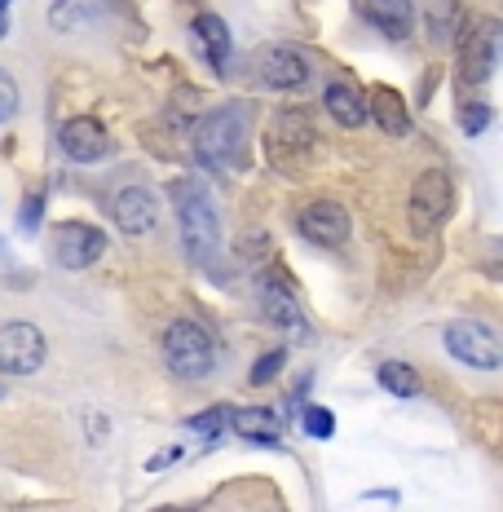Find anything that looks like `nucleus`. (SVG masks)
I'll return each instance as SVG.
<instances>
[{
    "label": "nucleus",
    "instance_id": "obj_1",
    "mask_svg": "<svg viewBox=\"0 0 503 512\" xmlns=\"http://www.w3.org/2000/svg\"><path fill=\"white\" fill-rule=\"evenodd\" d=\"M168 195H173L181 243H186L190 261L208 265L212 256L221 252V212H217V199H212V190L203 186L199 177H181V181L168 186Z\"/></svg>",
    "mask_w": 503,
    "mask_h": 512
},
{
    "label": "nucleus",
    "instance_id": "obj_2",
    "mask_svg": "<svg viewBox=\"0 0 503 512\" xmlns=\"http://www.w3.org/2000/svg\"><path fill=\"white\" fill-rule=\"evenodd\" d=\"M243 142H248V115L243 106H217L195 124V137H190V151H195V164L208 168V173H221L239 159Z\"/></svg>",
    "mask_w": 503,
    "mask_h": 512
},
{
    "label": "nucleus",
    "instance_id": "obj_3",
    "mask_svg": "<svg viewBox=\"0 0 503 512\" xmlns=\"http://www.w3.org/2000/svg\"><path fill=\"white\" fill-rule=\"evenodd\" d=\"M164 362L168 371L181 380H203L212 367H217V345H212L208 327L195 323V318H177L164 332Z\"/></svg>",
    "mask_w": 503,
    "mask_h": 512
},
{
    "label": "nucleus",
    "instance_id": "obj_4",
    "mask_svg": "<svg viewBox=\"0 0 503 512\" xmlns=\"http://www.w3.org/2000/svg\"><path fill=\"white\" fill-rule=\"evenodd\" d=\"M314 151V124H309V111H274L270 128H265V155L278 173H292L301 168V159Z\"/></svg>",
    "mask_w": 503,
    "mask_h": 512
},
{
    "label": "nucleus",
    "instance_id": "obj_5",
    "mask_svg": "<svg viewBox=\"0 0 503 512\" xmlns=\"http://www.w3.org/2000/svg\"><path fill=\"white\" fill-rule=\"evenodd\" d=\"M451 199H455V186H451V173L446 168H424L420 181L411 186V204H406V221H411V234H433L451 217Z\"/></svg>",
    "mask_w": 503,
    "mask_h": 512
},
{
    "label": "nucleus",
    "instance_id": "obj_6",
    "mask_svg": "<svg viewBox=\"0 0 503 512\" xmlns=\"http://www.w3.org/2000/svg\"><path fill=\"white\" fill-rule=\"evenodd\" d=\"M49 358V345H45V332L27 318H9L0 323V371L5 376H36Z\"/></svg>",
    "mask_w": 503,
    "mask_h": 512
},
{
    "label": "nucleus",
    "instance_id": "obj_7",
    "mask_svg": "<svg viewBox=\"0 0 503 512\" xmlns=\"http://www.w3.org/2000/svg\"><path fill=\"white\" fill-rule=\"evenodd\" d=\"M446 349H451L455 362H464V367H473V371H499L503 367L499 332L490 323H477V318L446 327Z\"/></svg>",
    "mask_w": 503,
    "mask_h": 512
},
{
    "label": "nucleus",
    "instance_id": "obj_8",
    "mask_svg": "<svg viewBox=\"0 0 503 512\" xmlns=\"http://www.w3.org/2000/svg\"><path fill=\"white\" fill-rule=\"evenodd\" d=\"M495 58H499V23L495 18H473L464 27L459 40V71L468 84H486L495 76Z\"/></svg>",
    "mask_w": 503,
    "mask_h": 512
},
{
    "label": "nucleus",
    "instance_id": "obj_9",
    "mask_svg": "<svg viewBox=\"0 0 503 512\" xmlns=\"http://www.w3.org/2000/svg\"><path fill=\"white\" fill-rule=\"evenodd\" d=\"M53 256L62 270H89L106 256V234L89 221H62L53 230Z\"/></svg>",
    "mask_w": 503,
    "mask_h": 512
},
{
    "label": "nucleus",
    "instance_id": "obj_10",
    "mask_svg": "<svg viewBox=\"0 0 503 512\" xmlns=\"http://www.w3.org/2000/svg\"><path fill=\"white\" fill-rule=\"evenodd\" d=\"M296 230H301V239H309L314 248H345L353 234V221H349L345 204H336V199H314V204L296 217Z\"/></svg>",
    "mask_w": 503,
    "mask_h": 512
},
{
    "label": "nucleus",
    "instance_id": "obj_11",
    "mask_svg": "<svg viewBox=\"0 0 503 512\" xmlns=\"http://www.w3.org/2000/svg\"><path fill=\"white\" fill-rule=\"evenodd\" d=\"M256 309H261V318L270 327H278V332H301L305 327L292 283H287L278 270H265L261 279H256Z\"/></svg>",
    "mask_w": 503,
    "mask_h": 512
},
{
    "label": "nucleus",
    "instance_id": "obj_12",
    "mask_svg": "<svg viewBox=\"0 0 503 512\" xmlns=\"http://www.w3.org/2000/svg\"><path fill=\"white\" fill-rule=\"evenodd\" d=\"M58 146L67 151V159H76V164H102V159L111 155V133H106V124L93 120V115H76V120H67L58 128Z\"/></svg>",
    "mask_w": 503,
    "mask_h": 512
},
{
    "label": "nucleus",
    "instance_id": "obj_13",
    "mask_svg": "<svg viewBox=\"0 0 503 512\" xmlns=\"http://www.w3.org/2000/svg\"><path fill=\"white\" fill-rule=\"evenodd\" d=\"M111 212H115V226L124 234H151L159 226V199H155V190H146V186L120 190Z\"/></svg>",
    "mask_w": 503,
    "mask_h": 512
},
{
    "label": "nucleus",
    "instance_id": "obj_14",
    "mask_svg": "<svg viewBox=\"0 0 503 512\" xmlns=\"http://www.w3.org/2000/svg\"><path fill=\"white\" fill-rule=\"evenodd\" d=\"M261 80L270 84V89H305L309 84V62H305V53L301 49H292V45H274V49H265V58H261Z\"/></svg>",
    "mask_w": 503,
    "mask_h": 512
},
{
    "label": "nucleus",
    "instance_id": "obj_15",
    "mask_svg": "<svg viewBox=\"0 0 503 512\" xmlns=\"http://www.w3.org/2000/svg\"><path fill=\"white\" fill-rule=\"evenodd\" d=\"M362 18H367L384 40H406L415 27V5L411 0H367V5H362Z\"/></svg>",
    "mask_w": 503,
    "mask_h": 512
},
{
    "label": "nucleus",
    "instance_id": "obj_16",
    "mask_svg": "<svg viewBox=\"0 0 503 512\" xmlns=\"http://www.w3.org/2000/svg\"><path fill=\"white\" fill-rule=\"evenodd\" d=\"M195 40L212 71L230 67V27L221 23V14H195Z\"/></svg>",
    "mask_w": 503,
    "mask_h": 512
},
{
    "label": "nucleus",
    "instance_id": "obj_17",
    "mask_svg": "<svg viewBox=\"0 0 503 512\" xmlns=\"http://www.w3.org/2000/svg\"><path fill=\"white\" fill-rule=\"evenodd\" d=\"M323 106H327V115L336 120L340 128H362L367 124V102L358 98V93L349 89V84H327V93H323Z\"/></svg>",
    "mask_w": 503,
    "mask_h": 512
},
{
    "label": "nucleus",
    "instance_id": "obj_18",
    "mask_svg": "<svg viewBox=\"0 0 503 512\" xmlns=\"http://www.w3.org/2000/svg\"><path fill=\"white\" fill-rule=\"evenodd\" d=\"M230 424H234V433H239L243 442H278V433H283V424H278V415L270 407L230 411Z\"/></svg>",
    "mask_w": 503,
    "mask_h": 512
},
{
    "label": "nucleus",
    "instance_id": "obj_19",
    "mask_svg": "<svg viewBox=\"0 0 503 512\" xmlns=\"http://www.w3.org/2000/svg\"><path fill=\"white\" fill-rule=\"evenodd\" d=\"M367 120H376V124L384 128V133H393V137H402L406 128H411V115H406V102H402L393 89H376V93H371Z\"/></svg>",
    "mask_w": 503,
    "mask_h": 512
},
{
    "label": "nucleus",
    "instance_id": "obj_20",
    "mask_svg": "<svg viewBox=\"0 0 503 512\" xmlns=\"http://www.w3.org/2000/svg\"><path fill=\"white\" fill-rule=\"evenodd\" d=\"M376 380H380L384 393H393V398H420V389H424L411 362H380Z\"/></svg>",
    "mask_w": 503,
    "mask_h": 512
},
{
    "label": "nucleus",
    "instance_id": "obj_21",
    "mask_svg": "<svg viewBox=\"0 0 503 512\" xmlns=\"http://www.w3.org/2000/svg\"><path fill=\"white\" fill-rule=\"evenodd\" d=\"M230 424V407H208V411H199V415H190L186 420V433H199V437H212V433H221Z\"/></svg>",
    "mask_w": 503,
    "mask_h": 512
},
{
    "label": "nucleus",
    "instance_id": "obj_22",
    "mask_svg": "<svg viewBox=\"0 0 503 512\" xmlns=\"http://www.w3.org/2000/svg\"><path fill=\"white\" fill-rule=\"evenodd\" d=\"M301 429H305L309 437H318V442H327V437H336V415H331L327 407H305Z\"/></svg>",
    "mask_w": 503,
    "mask_h": 512
},
{
    "label": "nucleus",
    "instance_id": "obj_23",
    "mask_svg": "<svg viewBox=\"0 0 503 512\" xmlns=\"http://www.w3.org/2000/svg\"><path fill=\"white\" fill-rule=\"evenodd\" d=\"M283 362H287L283 349H270V354H265V358L252 367V376H248V380L256 384V389H261V384H270V380L278 376V371H283Z\"/></svg>",
    "mask_w": 503,
    "mask_h": 512
},
{
    "label": "nucleus",
    "instance_id": "obj_24",
    "mask_svg": "<svg viewBox=\"0 0 503 512\" xmlns=\"http://www.w3.org/2000/svg\"><path fill=\"white\" fill-rule=\"evenodd\" d=\"M14 115H18V84L5 67H0V124L14 120Z\"/></svg>",
    "mask_w": 503,
    "mask_h": 512
},
{
    "label": "nucleus",
    "instance_id": "obj_25",
    "mask_svg": "<svg viewBox=\"0 0 503 512\" xmlns=\"http://www.w3.org/2000/svg\"><path fill=\"white\" fill-rule=\"evenodd\" d=\"M486 124H490V106L486 102H473V106H464V111H459V128H464L468 137H477Z\"/></svg>",
    "mask_w": 503,
    "mask_h": 512
},
{
    "label": "nucleus",
    "instance_id": "obj_26",
    "mask_svg": "<svg viewBox=\"0 0 503 512\" xmlns=\"http://www.w3.org/2000/svg\"><path fill=\"white\" fill-rule=\"evenodd\" d=\"M40 212H45V195L36 190V195L23 204V234H36L40 230Z\"/></svg>",
    "mask_w": 503,
    "mask_h": 512
},
{
    "label": "nucleus",
    "instance_id": "obj_27",
    "mask_svg": "<svg viewBox=\"0 0 503 512\" xmlns=\"http://www.w3.org/2000/svg\"><path fill=\"white\" fill-rule=\"evenodd\" d=\"M9 36V0H0V40Z\"/></svg>",
    "mask_w": 503,
    "mask_h": 512
}]
</instances>
